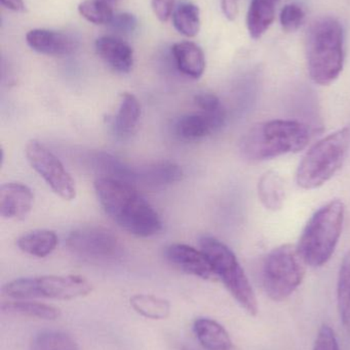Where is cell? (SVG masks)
<instances>
[{
    "label": "cell",
    "mask_w": 350,
    "mask_h": 350,
    "mask_svg": "<svg viewBox=\"0 0 350 350\" xmlns=\"http://www.w3.org/2000/svg\"><path fill=\"white\" fill-rule=\"evenodd\" d=\"M58 245V237L55 232L49 230H38L23 234L16 241V246L22 252L31 256H49L55 251Z\"/></svg>",
    "instance_id": "cb8c5ba5"
},
{
    "label": "cell",
    "mask_w": 350,
    "mask_h": 350,
    "mask_svg": "<svg viewBox=\"0 0 350 350\" xmlns=\"http://www.w3.org/2000/svg\"><path fill=\"white\" fill-rule=\"evenodd\" d=\"M183 170L172 161H158L136 166L133 187L138 191H156L182 179Z\"/></svg>",
    "instance_id": "8fae6325"
},
{
    "label": "cell",
    "mask_w": 350,
    "mask_h": 350,
    "mask_svg": "<svg viewBox=\"0 0 350 350\" xmlns=\"http://www.w3.org/2000/svg\"><path fill=\"white\" fill-rule=\"evenodd\" d=\"M0 310L3 314L28 317L39 320L53 321L61 316L59 308L28 299H14L12 301L2 302Z\"/></svg>",
    "instance_id": "603a6c76"
},
{
    "label": "cell",
    "mask_w": 350,
    "mask_h": 350,
    "mask_svg": "<svg viewBox=\"0 0 350 350\" xmlns=\"http://www.w3.org/2000/svg\"><path fill=\"white\" fill-rule=\"evenodd\" d=\"M306 59L310 78L318 85H330L345 64V34L338 20L323 16L312 23L306 38Z\"/></svg>",
    "instance_id": "3957f363"
},
{
    "label": "cell",
    "mask_w": 350,
    "mask_h": 350,
    "mask_svg": "<svg viewBox=\"0 0 350 350\" xmlns=\"http://www.w3.org/2000/svg\"><path fill=\"white\" fill-rule=\"evenodd\" d=\"M129 302L138 314L149 320H164L171 314L170 301L151 294H136Z\"/></svg>",
    "instance_id": "d4e9b609"
},
{
    "label": "cell",
    "mask_w": 350,
    "mask_h": 350,
    "mask_svg": "<svg viewBox=\"0 0 350 350\" xmlns=\"http://www.w3.org/2000/svg\"><path fill=\"white\" fill-rule=\"evenodd\" d=\"M225 111L219 113H195L180 117L176 122V133L187 141H197L217 133L225 124Z\"/></svg>",
    "instance_id": "5bb4252c"
},
{
    "label": "cell",
    "mask_w": 350,
    "mask_h": 350,
    "mask_svg": "<svg viewBox=\"0 0 350 350\" xmlns=\"http://www.w3.org/2000/svg\"><path fill=\"white\" fill-rule=\"evenodd\" d=\"M90 281L82 275H41L21 278L8 282L2 287V294L12 299L72 300L92 292Z\"/></svg>",
    "instance_id": "52a82bcc"
},
{
    "label": "cell",
    "mask_w": 350,
    "mask_h": 350,
    "mask_svg": "<svg viewBox=\"0 0 350 350\" xmlns=\"http://www.w3.org/2000/svg\"><path fill=\"white\" fill-rule=\"evenodd\" d=\"M33 201L32 191L24 183H6L0 187V214L5 219H25L32 209Z\"/></svg>",
    "instance_id": "4fadbf2b"
},
{
    "label": "cell",
    "mask_w": 350,
    "mask_h": 350,
    "mask_svg": "<svg viewBox=\"0 0 350 350\" xmlns=\"http://www.w3.org/2000/svg\"><path fill=\"white\" fill-rule=\"evenodd\" d=\"M312 139L308 125L298 121L271 120L257 123L240 142V153L249 162H261L303 150Z\"/></svg>",
    "instance_id": "7a4b0ae2"
},
{
    "label": "cell",
    "mask_w": 350,
    "mask_h": 350,
    "mask_svg": "<svg viewBox=\"0 0 350 350\" xmlns=\"http://www.w3.org/2000/svg\"><path fill=\"white\" fill-rule=\"evenodd\" d=\"M182 350H193V349H190V347H183Z\"/></svg>",
    "instance_id": "8d00e7d4"
},
{
    "label": "cell",
    "mask_w": 350,
    "mask_h": 350,
    "mask_svg": "<svg viewBox=\"0 0 350 350\" xmlns=\"http://www.w3.org/2000/svg\"><path fill=\"white\" fill-rule=\"evenodd\" d=\"M138 25L137 18L133 14L121 12L114 14L109 26L116 34L131 35L137 30Z\"/></svg>",
    "instance_id": "4dcf8cb0"
},
{
    "label": "cell",
    "mask_w": 350,
    "mask_h": 350,
    "mask_svg": "<svg viewBox=\"0 0 350 350\" xmlns=\"http://www.w3.org/2000/svg\"><path fill=\"white\" fill-rule=\"evenodd\" d=\"M193 333L207 350H234V343L226 329L210 318H199L193 323Z\"/></svg>",
    "instance_id": "d6986e66"
},
{
    "label": "cell",
    "mask_w": 350,
    "mask_h": 350,
    "mask_svg": "<svg viewBox=\"0 0 350 350\" xmlns=\"http://www.w3.org/2000/svg\"><path fill=\"white\" fill-rule=\"evenodd\" d=\"M88 163L90 168L101 175L99 177L114 179L133 187L135 166L129 165L113 154L96 152L88 158Z\"/></svg>",
    "instance_id": "e0dca14e"
},
{
    "label": "cell",
    "mask_w": 350,
    "mask_h": 350,
    "mask_svg": "<svg viewBox=\"0 0 350 350\" xmlns=\"http://www.w3.org/2000/svg\"><path fill=\"white\" fill-rule=\"evenodd\" d=\"M25 153L31 167L47 183L55 195L66 201L75 199V181L59 158L47 146L37 141L29 142Z\"/></svg>",
    "instance_id": "9c48e42d"
},
{
    "label": "cell",
    "mask_w": 350,
    "mask_h": 350,
    "mask_svg": "<svg viewBox=\"0 0 350 350\" xmlns=\"http://www.w3.org/2000/svg\"><path fill=\"white\" fill-rule=\"evenodd\" d=\"M345 212L343 202L332 200L312 216L297 246L306 265L321 267L330 260L341 236Z\"/></svg>",
    "instance_id": "277c9868"
},
{
    "label": "cell",
    "mask_w": 350,
    "mask_h": 350,
    "mask_svg": "<svg viewBox=\"0 0 350 350\" xmlns=\"http://www.w3.org/2000/svg\"><path fill=\"white\" fill-rule=\"evenodd\" d=\"M177 68L181 73L192 79H199L205 69V57L203 49L191 41L175 43L172 47Z\"/></svg>",
    "instance_id": "ac0fdd59"
},
{
    "label": "cell",
    "mask_w": 350,
    "mask_h": 350,
    "mask_svg": "<svg viewBox=\"0 0 350 350\" xmlns=\"http://www.w3.org/2000/svg\"><path fill=\"white\" fill-rule=\"evenodd\" d=\"M281 0H252L248 14L247 27L253 39L257 40L264 35L275 18V10Z\"/></svg>",
    "instance_id": "44dd1931"
},
{
    "label": "cell",
    "mask_w": 350,
    "mask_h": 350,
    "mask_svg": "<svg viewBox=\"0 0 350 350\" xmlns=\"http://www.w3.org/2000/svg\"><path fill=\"white\" fill-rule=\"evenodd\" d=\"M337 304L343 328L350 337V251L343 258L339 271Z\"/></svg>",
    "instance_id": "484cf974"
},
{
    "label": "cell",
    "mask_w": 350,
    "mask_h": 350,
    "mask_svg": "<svg viewBox=\"0 0 350 350\" xmlns=\"http://www.w3.org/2000/svg\"><path fill=\"white\" fill-rule=\"evenodd\" d=\"M304 265L297 247L283 245L273 249L263 265L262 284L266 295L273 301L287 299L303 281Z\"/></svg>",
    "instance_id": "ba28073f"
},
{
    "label": "cell",
    "mask_w": 350,
    "mask_h": 350,
    "mask_svg": "<svg viewBox=\"0 0 350 350\" xmlns=\"http://www.w3.org/2000/svg\"><path fill=\"white\" fill-rule=\"evenodd\" d=\"M173 24L176 30L184 36H197L201 29V10L199 6L190 2L181 3L175 8Z\"/></svg>",
    "instance_id": "4316f807"
},
{
    "label": "cell",
    "mask_w": 350,
    "mask_h": 350,
    "mask_svg": "<svg viewBox=\"0 0 350 350\" xmlns=\"http://www.w3.org/2000/svg\"><path fill=\"white\" fill-rule=\"evenodd\" d=\"M258 197L267 210H281L286 199L285 183L281 175L275 172H265L258 181Z\"/></svg>",
    "instance_id": "7402d4cb"
},
{
    "label": "cell",
    "mask_w": 350,
    "mask_h": 350,
    "mask_svg": "<svg viewBox=\"0 0 350 350\" xmlns=\"http://www.w3.org/2000/svg\"><path fill=\"white\" fill-rule=\"evenodd\" d=\"M224 16L229 21H234L238 14V0H221Z\"/></svg>",
    "instance_id": "e575fe53"
},
{
    "label": "cell",
    "mask_w": 350,
    "mask_h": 350,
    "mask_svg": "<svg viewBox=\"0 0 350 350\" xmlns=\"http://www.w3.org/2000/svg\"><path fill=\"white\" fill-rule=\"evenodd\" d=\"M168 262L179 271L203 280L215 277L211 263L203 251L185 244H172L166 249Z\"/></svg>",
    "instance_id": "7c38bea8"
},
{
    "label": "cell",
    "mask_w": 350,
    "mask_h": 350,
    "mask_svg": "<svg viewBox=\"0 0 350 350\" xmlns=\"http://www.w3.org/2000/svg\"><path fill=\"white\" fill-rule=\"evenodd\" d=\"M30 350H79V347L67 333L45 330L35 335Z\"/></svg>",
    "instance_id": "83f0119b"
},
{
    "label": "cell",
    "mask_w": 350,
    "mask_h": 350,
    "mask_svg": "<svg viewBox=\"0 0 350 350\" xmlns=\"http://www.w3.org/2000/svg\"><path fill=\"white\" fill-rule=\"evenodd\" d=\"M105 1L109 2V3H111V2L116 1V0H105Z\"/></svg>",
    "instance_id": "74e56055"
},
{
    "label": "cell",
    "mask_w": 350,
    "mask_h": 350,
    "mask_svg": "<svg viewBox=\"0 0 350 350\" xmlns=\"http://www.w3.org/2000/svg\"><path fill=\"white\" fill-rule=\"evenodd\" d=\"M349 144V129H339L314 144L298 166L297 185L314 189L330 180L345 163Z\"/></svg>",
    "instance_id": "5b68a950"
},
{
    "label": "cell",
    "mask_w": 350,
    "mask_h": 350,
    "mask_svg": "<svg viewBox=\"0 0 350 350\" xmlns=\"http://www.w3.org/2000/svg\"><path fill=\"white\" fill-rule=\"evenodd\" d=\"M94 187L105 212L125 232L149 238L162 230L158 212L135 187L106 177H98Z\"/></svg>",
    "instance_id": "6da1fadb"
},
{
    "label": "cell",
    "mask_w": 350,
    "mask_h": 350,
    "mask_svg": "<svg viewBox=\"0 0 350 350\" xmlns=\"http://www.w3.org/2000/svg\"><path fill=\"white\" fill-rule=\"evenodd\" d=\"M314 350H340L334 330L330 326H323L316 335Z\"/></svg>",
    "instance_id": "d6a6232c"
},
{
    "label": "cell",
    "mask_w": 350,
    "mask_h": 350,
    "mask_svg": "<svg viewBox=\"0 0 350 350\" xmlns=\"http://www.w3.org/2000/svg\"><path fill=\"white\" fill-rule=\"evenodd\" d=\"M78 12L95 25H109L114 16L110 3L105 0H84L78 5Z\"/></svg>",
    "instance_id": "f1b7e54d"
},
{
    "label": "cell",
    "mask_w": 350,
    "mask_h": 350,
    "mask_svg": "<svg viewBox=\"0 0 350 350\" xmlns=\"http://www.w3.org/2000/svg\"><path fill=\"white\" fill-rule=\"evenodd\" d=\"M195 104L201 112L218 113L224 110L221 100L211 92H201L195 96Z\"/></svg>",
    "instance_id": "1f68e13d"
},
{
    "label": "cell",
    "mask_w": 350,
    "mask_h": 350,
    "mask_svg": "<svg viewBox=\"0 0 350 350\" xmlns=\"http://www.w3.org/2000/svg\"><path fill=\"white\" fill-rule=\"evenodd\" d=\"M73 254L92 260H107L121 253V242L111 230L101 226H86L73 230L66 241Z\"/></svg>",
    "instance_id": "30bf717a"
},
{
    "label": "cell",
    "mask_w": 350,
    "mask_h": 350,
    "mask_svg": "<svg viewBox=\"0 0 350 350\" xmlns=\"http://www.w3.org/2000/svg\"><path fill=\"white\" fill-rule=\"evenodd\" d=\"M176 0H151V8L154 14L160 22H168L175 10Z\"/></svg>",
    "instance_id": "836d02e7"
},
{
    "label": "cell",
    "mask_w": 350,
    "mask_h": 350,
    "mask_svg": "<svg viewBox=\"0 0 350 350\" xmlns=\"http://www.w3.org/2000/svg\"><path fill=\"white\" fill-rule=\"evenodd\" d=\"M99 57L114 71L129 73L134 66V51L129 43L116 36H102L97 39Z\"/></svg>",
    "instance_id": "2e32d148"
},
{
    "label": "cell",
    "mask_w": 350,
    "mask_h": 350,
    "mask_svg": "<svg viewBox=\"0 0 350 350\" xmlns=\"http://www.w3.org/2000/svg\"><path fill=\"white\" fill-rule=\"evenodd\" d=\"M199 244L211 263L215 277L221 280L242 308L251 316H256L258 312L256 295L232 249L211 236L201 237Z\"/></svg>",
    "instance_id": "8992f818"
},
{
    "label": "cell",
    "mask_w": 350,
    "mask_h": 350,
    "mask_svg": "<svg viewBox=\"0 0 350 350\" xmlns=\"http://www.w3.org/2000/svg\"><path fill=\"white\" fill-rule=\"evenodd\" d=\"M141 117V106L139 100L129 92L121 94V105L115 115L113 131L121 139L131 137L139 124Z\"/></svg>",
    "instance_id": "ffe728a7"
},
{
    "label": "cell",
    "mask_w": 350,
    "mask_h": 350,
    "mask_svg": "<svg viewBox=\"0 0 350 350\" xmlns=\"http://www.w3.org/2000/svg\"><path fill=\"white\" fill-rule=\"evenodd\" d=\"M26 41L33 51L42 55L65 57L77 49V41L65 33L47 29H34L26 35Z\"/></svg>",
    "instance_id": "9a60e30c"
},
{
    "label": "cell",
    "mask_w": 350,
    "mask_h": 350,
    "mask_svg": "<svg viewBox=\"0 0 350 350\" xmlns=\"http://www.w3.org/2000/svg\"><path fill=\"white\" fill-rule=\"evenodd\" d=\"M279 21L284 31L288 33L295 32L305 21V12L298 4H286L282 10Z\"/></svg>",
    "instance_id": "f546056e"
},
{
    "label": "cell",
    "mask_w": 350,
    "mask_h": 350,
    "mask_svg": "<svg viewBox=\"0 0 350 350\" xmlns=\"http://www.w3.org/2000/svg\"><path fill=\"white\" fill-rule=\"evenodd\" d=\"M1 4L14 12H24L25 3L23 0H1Z\"/></svg>",
    "instance_id": "d590c367"
}]
</instances>
